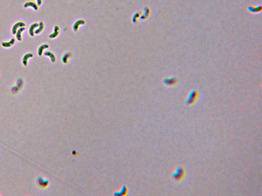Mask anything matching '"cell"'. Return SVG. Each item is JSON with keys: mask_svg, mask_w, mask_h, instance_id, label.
I'll list each match as a JSON object with an SVG mask.
<instances>
[{"mask_svg": "<svg viewBox=\"0 0 262 196\" xmlns=\"http://www.w3.org/2000/svg\"><path fill=\"white\" fill-rule=\"evenodd\" d=\"M185 175V171L184 168L181 166L177 167L172 173V179L176 182H180L183 179Z\"/></svg>", "mask_w": 262, "mask_h": 196, "instance_id": "cell-1", "label": "cell"}, {"mask_svg": "<svg viewBox=\"0 0 262 196\" xmlns=\"http://www.w3.org/2000/svg\"><path fill=\"white\" fill-rule=\"evenodd\" d=\"M198 98V91L196 90H193L188 95L186 99V103L188 105H193L196 103Z\"/></svg>", "mask_w": 262, "mask_h": 196, "instance_id": "cell-2", "label": "cell"}, {"mask_svg": "<svg viewBox=\"0 0 262 196\" xmlns=\"http://www.w3.org/2000/svg\"><path fill=\"white\" fill-rule=\"evenodd\" d=\"M163 82L166 86L174 87L177 84L178 80L175 77H168L165 78L163 80Z\"/></svg>", "mask_w": 262, "mask_h": 196, "instance_id": "cell-3", "label": "cell"}, {"mask_svg": "<svg viewBox=\"0 0 262 196\" xmlns=\"http://www.w3.org/2000/svg\"><path fill=\"white\" fill-rule=\"evenodd\" d=\"M24 26H25V23L22 21H20V22L15 23L13 26L12 27V30H11L12 34H15L17 33L18 28L19 27H24Z\"/></svg>", "mask_w": 262, "mask_h": 196, "instance_id": "cell-4", "label": "cell"}, {"mask_svg": "<svg viewBox=\"0 0 262 196\" xmlns=\"http://www.w3.org/2000/svg\"><path fill=\"white\" fill-rule=\"evenodd\" d=\"M24 8H27L28 7H31L33 8L35 10H38V5L36 4V3L34 2H31V1H29L25 3L24 5Z\"/></svg>", "mask_w": 262, "mask_h": 196, "instance_id": "cell-5", "label": "cell"}, {"mask_svg": "<svg viewBox=\"0 0 262 196\" xmlns=\"http://www.w3.org/2000/svg\"><path fill=\"white\" fill-rule=\"evenodd\" d=\"M33 54L31 53H27L26 55H25L24 57H23V65L24 66H27V64H28V62H27L28 59L29 58H31V57H33Z\"/></svg>", "mask_w": 262, "mask_h": 196, "instance_id": "cell-6", "label": "cell"}, {"mask_svg": "<svg viewBox=\"0 0 262 196\" xmlns=\"http://www.w3.org/2000/svg\"><path fill=\"white\" fill-rule=\"evenodd\" d=\"M39 26V24L38 23H34L33 24H32L31 25L30 28H29V34L31 36H34V30L35 28L38 27Z\"/></svg>", "mask_w": 262, "mask_h": 196, "instance_id": "cell-7", "label": "cell"}, {"mask_svg": "<svg viewBox=\"0 0 262 196\" xmlns=\"http://www.w3.org/2000/svg\"><path fill=\"white\" fill-rule=\"evenodd\" d=\"M15 43V40L14 38H12L10 40L9 42H3L2 43V46L4 48H8L11 47Z\"/></svg>", "mask_w": 262, "mask_h": 196, "instance_id": "cell-8", "label": "cell"}, {"mask_svg": "<svg viewBox=\"0 0 262 196\" xmlns=\"http://www.w3.org/2000/svg\"><path fill=\"white\" fill-rule=\"evenodd\" d=\"M25 30V28H24V27H21L16 33V34H16V38H17V40H18L19 41H21L22 32Z\"/></svg>", "mask_w": 262, "mask_h": 196, "instance_id": "cell-9", "label": "cell"}, {"mask_svg": "<svg viewBox=\"0 0 262 196\" xmlns=\"http://www.w3.org/2000/svg\"><path fill=\"white\" fill-rule=\"evenodd\" d=\"M48 47H49V45L47 44H43L42 45H41L40 48H38V55L41 56L42 55L44 50L45 49H46V48H48Z\"/></svg>", "mask_w": 262, "mask_h": 196, "instance_id": "cell-10", "label": "cell"}, {"mask_svg": "<svg viewBox=\"0 0 262 196\" xmlns=\"http://www.w3.org/2000/svg\"><path fill=\"white\" fill-rule=\"evenodd\" d=\"M44 23L43 21H40V23H39V28H38V29L36 30L35 31L34 33L36 34H39L42 31L43 29H44Z\"/></svg>", "mask_w": 262, "mask_h": 196, "instance_id": "cell-11", "label": "cell"}, {"mask_svg": "<svg viewBox=\"0 0 262 196\" xmlns=\"http://www.w3.org/2000/svg\"><path fill=\"white\" fill-rule=\"evenodd\" d=\"M44 55L46 56H49L50 58L51 59L52 62H54L55 61V55L52 53L51 52H46L44 53Z\"/></svg>", "mask_w": 262, "mask_h": 196, "instance_id": "cell-12", "label": "cell"}, {"mask_svg": "<svg viewBox=\"0 0 262 196\" xmlns=\"http://www.w3.org/2000/svg\"><path fill=\"white\" fill-rule=\"evenodd\" d=\"M59 30V28L57 26H55V33H52V34L50 35L49 38H55L57 36V35H58V31H57Z\"/></svg>", "mask_w": 262, "mask_h": 196, "instance_id": "cell-13", "label": "cell"}, {"mask_svg": "<svg viewBox=\"0 0 262 196\" xmlns=\"http://www.w3.org/2000/svg\"><path fill=\"white\" fill-rule=\"evenodd\" d=\"M38 6H40L42 4V0H36Z\"/></svg>", "mask_w": 262, "mask_h": 196, "instance_id": "cell-14", "label": "cell"}]
</instances>
